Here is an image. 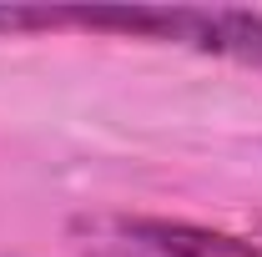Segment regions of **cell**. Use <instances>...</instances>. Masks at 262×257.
<instances>
[{
  "label": "cell",
  "instance_id": "obj_1",
  "mask_svg": "<svg viewBox=\"0 0 262 257\" xmlns=\"http://www.w3.org/2000/svg\"><path fill=\"white\" fill-rule=\"evenodd\" d=\"M26 31L126 35L262 71V10L237 5H0V35Z\"/></svg>",
  "mask_w": 262,
  "mask_h": 257
},
{
  "label": "cell",
  "instance_id": "obj_2",
  "mask_svg": "<svg viewBox=\"0 0 262 257\" xmlns=\"http://www.w3.org/2000/svg\"><path fill=\"white\" fill-rule=\"evenodd\" d=\"M81 232L96 257H262V242L177 217H91Z\"/></svg>",
  "mask_w": 262,
  "mask_h": 257
}]
</instances>
